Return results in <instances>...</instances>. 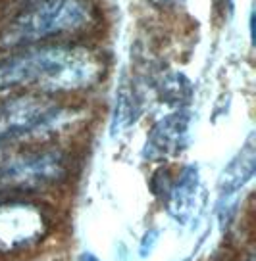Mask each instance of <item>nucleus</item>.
I'll return each mask as SVG.
<instances>
[{"label":"nucleus","instance_id":"nucleus-3","mask_svg":"<svg viewBox=\"0 0 256 261\" xmlns=\"http://www.w3.org/2000/svg\"><path fill=\"white\" fill-rule=\"evenodd\" d=\"M60 117V108L44 96H19L0 104V146L46 129Z\"/></svg>","mask_w":256,"mask_h":261},{"label":"nucleus","instance_id":"nucleus-7","mask_svg":"<svg viewBox=\"0 0 256 261\" xmlns=\"http://www.w3.org/2000/svg\"><path fill=\"white\" fill-rule=\"evenodd\" d=\"M168 212L177 223H189L197 215L198 207L202 204V185L200 175L195 165L185 167V171L179 175V179L168 190Z\"/></svg>","mask_w":256,"mask_h":261},{"label":"nucleus","instance_id":"nucleus-1","mask_svg":"<svg viewBox=\"0 0 256 261\" xmlns=\"http://www.w3.org/2000/svg\"><path fill=\"white\" fill-rule=\"evenodd\" d=\"M100 65L79 48H42L0 60V90L39 87L44 92H67L97 81Z\"/></svg>","mask_w":256,"mask_h":261},{"label":"nucleus","instance_id":"nucleus-2","mask_svg":"<svg viewBox=\"0 0 256 261\" xmlns=\"http://www.w3.org/2000/svg\"><path fill=\"white\" fill-rule=\"evenodd\" d=\"M89 17L91 10L83 0H39L2 31L0 44L4 48L33 44L58 33L75 31Z\"/></svg>","mask_w":256,"mask_h":261},{"label":"nucleus","instance_id":"nucleus-6","mask_svg":"<svg viewBox=\"0 0 256 261\" xmlns=\"http://www.w3.org/2000/svg\"><path fill=\"white\" fill-rule=\"evenodd\" d=\"M145 154L150 160H162L170 155H177L189 140V115L185 112H175L166 115L158 121L147 137Z\"/></svg>","mask_w":256,"mask_h":261},{"label":"nucleus","instance_id":"nucleus-9","mask_svg":"<svg viewBox=\"0 0 256 261\" xmlns=\"http://www.w3.org/2000/svg\"><path fill=\"white\" fill-rule=\"evenodd\" d=\"M75 261H100V259L97 257V255H95V253L85 252V253H81V255H79V257H77Z\"/></svg>","mask_w":256,"mask_h":261},{"label":"nucleus","instance_id":"nucleus-5","mask_svg":"<svg viewBox=\"0 0 256 261\" xmlns=\"http://www.w3.org/2000/svg\"><path fill=\"white\" fill-rule=\"evenodd\" d=\"M64 173V160L58 154L17 158L0 165V188H33L56 180Z\"/></svg>","mask_w":256,"mask_h":261},{"label":"nucleus","instance_id":"nucleus-4","mask_svg":"<svg viewBox=\"0 0 256 261\" xmlns=\"http://www.w3.org/2000/svg\"><path fill=\"white\" fill-rule=\"evenodd\" d=\"M46 228V215L37 205L24 202L0 205V250H17L33 244Z\"/></svg>","mask_w":256,"mask_h":261},{"label":"nucleus","instance_id":"nucleus-10","mask_svg":"<svg viewBox=\"0 0 256 261\" xmlns=\"http://www.w3.org/2000/svg\"><path fill=\"white\" fill-rule=\"evenodd\" d=\"M152 4H156V6H164V4H168L170 0H150Z\"/></svg>","mask_w":256,"mask_h":261},{"label":"nucleus","instance_id":"nucleus-8","mask_svg":"<svg viewBox=\"0 0 256 261\" xmlns=\"http://www.w3.org/2000/svg\"><path fill=\"white\" fill-rule=\"evenodd\" d=\"M256 167V148L254 139L248 137L241 150L231 158V162L223 167V171L218 177V192L222 204L229 202V198L239 192L241 188L252 179Z\"/></svg>","mask_w":256,"mask_h":261}]
</instances>
